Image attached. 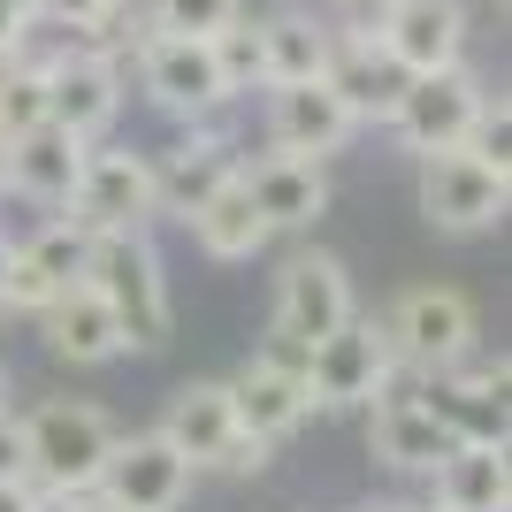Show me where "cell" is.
I'll use <instances>...</instances> for the list:
<instances>
[{
	"label": "cell",
	"instance_id": "obj_23",
	"mask_svg": "<svg viewBox=\"0 0 512 512\" xmlns=\"http://www.w3.org/2000/svg\"><path fill=\"white\" fill-rule=\"evenodd\" d=\"M161 436H169L184 459H192V474L199 467H222V451H230V436H237V413H230V383H184L169 398V413H161Z\"/></svg>",
	"mask_w": 512,
	"mask_h": 512
},
{
	"label": "cell",
	"instance_id": "obj_13",
	"mask_svg": "<svg viewBox=\"0 0 512 512\" xmlns=\"http://www.w3.org/2000/svg\"><path fill=\"white\" fill-rule=\"evenodd\" d=\"M398 375H406V367H398ZM398 375L383 383V398H367V406H375L367 413V451H375L390 474H436L451 436H444V421L421 406V390L398 383Z\"/></svg>",
	"mask_w": 512,
	"mask_h": 512
},
{
	"label": "cell",
	"instance_id": "obj_15",
	"mask_svg": "<svg viewBox=\"0 0 512 512\" xmlns=\"http://www.w3.org/2000/svg\"><path fill=\"white\" fill-rule=\"evenodd\" d=\"M352 115H344V100L329 92V77H306V85H268V146L276 153H299V161H329V153H344V138H352Z\"/></svg>",
	"mask_w": 512,
	"mask_h": 512
},
{
	"label": "cell",
	"instance_id": "obj_41",
	"mask_svg": "<svg viewBox=\"0 0 512 512\" xmlns=\"http://www.w3.org/2000/svg\"><path fill=\"white\" fill-rule=\"evenodd\" d=\"M329 8H367V0H329Z\"/></svg>",
	"mask_w": 512,
	"mask_h": 512
},
{
	"label": "cell",
	"instance_id": "obj_40",
	"mask_svg": "<svg viewBox=\"0 0 512 512\" xmlns=\"http://www.w3.org/2000/svg\"><path fill=\"white\" fill-rule=\"evenodd\" d=\"M92 512H130V505H100V497H92Z\"/></svg>",
	"mask_w": 512,
	"mask_h": 512
},
{
	"label": "cell",
	"instance_id": "obj_24",
	"mask_svg": "<svg viewBox=\"0 0 512 512\" xmlns=\"http://www.w3.org/2000/svg\"><path fill=\"white\" fill-rule=\"evenodd\" d=\"M230 413H237V428H253L260 444H283V436H299V428H306L314 398H306V383H291V375H276V367L245 360L230 375Z\"/></svg>",
	"mask_w": 512,
	"mask_h": 512
},
{
	"label": "cell",
	"instance_id": "obj_21",
	"mask_svg": "<svg viewBox=\"0 0 512 512\" xmlns=\"http://www.w3.org/2000/svg\"><path fill=\"white\" fill-rule=\"evenodd\" d=\"M46 321V352L62 367H107L123 360V329H115V314H107V299L92 291V283H69L54 306H39Z\"/></svg>",
	"mask_w": 512,
	"mask_h": 512
},
{
	"label": "cell",
	"instance_id": "obj_3",
	"mask_svg": "<svg viewBox=\"0 0 512 512\" xmlns=\"http://www.w3.org/2000/svg\"><path fill=\"white\" fill-rule=\"evenodd\" d=\"M383 329H390L398 367H413V375H444V367H459L474 352V306H467V291H451V283H413V291H398Z\"/></svg>",
	"mask_w": 512,
	"mask_h": 512
},
{
	"label": "cell",
	"instance_id": "obj_34",
	"mask_svg": "<svg viewBox=\"0 0 512 512\" xmlns=\"http://www.w3.org/2000/svg\"><path fill=\"white\" fill-rule=\"evenodd\" d=\"M0 482H31L23 474V421L16 413H0Z\"/></svg>",
	"mask_w": 512,
	"mask_h": 512
},
{
	"label": "cell",
	"instance_id": "obj_4",
	"mask_svg": "<svg viewBox=\"0 0 512 512\" xmlns=\"http://www.w3.org/2000/svg\"><path fill=\"white\" fill-rule=\"evenodd\" d=\"M505 207H512V169L474 161L467 146L421 153V214H428L444 237H482V230H497V222H505Z\"/></svg>",
	"mask_w": 512,
	"mask_h": 512
},
{
	"label": "cell",
	"instance_id": "obj_36",
	"mask_svg": "<svg viewBox=\"0 0 512 512\" xmlns=\"http://www.w3.org/2000/svg\"><path fill=\"white\" fill-rule=\"evenodd\" d=\"M0 512H31V482H0Z\"/></svg>",
	"mask_w": 512,
	"mask_h": 512
},
{
	"label": "cell",
	"instance_id": "obj_38",
	"mask_svg": "<svg viewBox=\"0 0 512 512\" xmlns=\"http://www.w3.org/2000/svg\"><path fill=\"white\" fill-rule=\"evenodd\" d=\"M0 413H8V367H0Z\"/></svg>",
	"mask_w": 512,
	"mask_h": 512
},
{
	"label": "cell",
	"instance_id": "obj_2",
	"mask_svg": "<svg viewBox=\"0 0 512 512\" xmlns=\"http://www.w3.org/2000/svg\"><path fill=\"white\" fill-rule=\"evenodd\" d=\"M107 444H115V428H107L100 406L46 398V406L23 413V474H31V490H92Z\"/></svg>",
	"mask_w": 512,
	"mask_h": 512
},
{
	"label": "cell",
	"instance_id": "obj_28",
	"mask_svg": "<svg viewBox=\"0 0 512 512\" xmlns=\"http://www.w3.org/2000/svg\"><path fill=\"white\" fill-rule=\"evenodd\" d=\"M207 46H214V69H222L230 100H237V92H253V85H268V77H260V23L245 16V8H237V16L222 23Z\"/></svg>",
	"mask_w": 512,
	"mask_h": 512
},
{
	"label": "cell",
	"instance_id": "obj_5",
	"mask_svg": "<svg viewBox=\"0 0 512 512\" xmlns=\"http://www.w3.org/2000/svg\"><path fill=\"white\" fill-rule=\"evenodd\" d=\"M138 92H146L161 115L176 123H207L214 107H230V85L214 69V46L207 39H176V31H138Z\"/></svg>",
	"mask_w": 512,
	"mask_h": 512
},
{
	"label": "cell",
	"instance_id": "obj_42",
	"mask_svg": "<svg viewBox=\"0 0 512 512\" xmlns=\"http://www.w3.org/2000/svg\"><path fill=\"white\" fill-rule=\"evenodd\" d=\"M375 512H398V505H375Z\"/></svg>",
	"mask_w": 512,
	"mask_h": 512
},
{
	"label": "cell",
	"instance_id": "obj_31",
	"mask_svg": "<svg viewBox=\"0 0 512 512\" xmlns=\"http://www.w3.org/2000/svg\"><path fill=\"white\" fill-rule=\"evenodd\" d=\"M253 360H260V367H276V375H291V383H306V367H314V344L268 321V337H260V352H253Z\"/></svg>",
	"mask_w": 512,
	"mask_h": 512
},
{
	"label": "cell",
	"instance_id": "obj_35",
	"mask_svg": "<svg viewBox=\"0 0 512 512\" xmlns=\"http://www.w3.org/2000/svg\"><path fill=\"white\" fill-rule=\"evenodd\" d=\"M31 512H92V490H31Z\"/></svg>",
	"mask_w": 512,
	"mask_h": 512
},
{
	"label": "cell",
	"instance_id": "obj_7",
	"mask_svg": "<svg viewBox=\"0 0 512 512\" xmlns=\"http://www.w3.org/2000/svg\"><path fill=\"white\" fill-rule=\"evenodd\" d=\"M467 0H375V23L367 39L383 46L406 77H428V69L467 62Z\"/></svg>",
	"mask_w": 512,
	"mask_h": 512
},
{
	"label": "cell",
	"instance_id": "obj_18",
	"mask_svg": "<svg viewBox=\"0 0 512 512\" xmlns=\"http://www.w3.org/2000/svg\"><path fill=\"white\" fill-rule=\"evenodd\" d=\"M146 169H153V214H176V222H184L214 184H230V176H237V153H230V138H214V130L192 123L169 153H153Z\"/></svg>",
	"mask_w": 512,
	"mask_h": 512
},
{
	"label": "cell",
	"instance_id": "obj_6",
	"mask_svg": "<svg viewBox=\"0 0 512 512\" xmlns=\"http://www.w3.org/2000/svg\"><path fill=\"white\" fill-rule=\"evenodd\" d=\"M390 375H398L390 329H383L375 314H344L337 329L314 344V367H306V398H314V406H367V398H383Z\"/></svg>",
	"mask_w": 512,
	"mask_h": 512
},
{
	"label": "cell",
	"instance_id": "obj_33",
	"mask_svg": "<svg viewBox=\"0 0 512 512\" xmlns=\"http://www.w3.org/2000/svg\"><path fill=\"white\" fill-rule=\"evenodd\" d=\"M31 0H0V62H8V54H23V46H31Z\"/></svg>",
	"mask_w": 512,
	"mask_h": 512
},
{
	"label": "cell",
	"instance_id": "obj_14",
	"mask_svg": "<svg viewBox=\"0 0 512 512\" xmlns=\"http://www.w3.org/2000/svg\"><path fill=\"white\" fill-rule=\"evenodd\" d=\"M85 245L92 237L77 222H46L39 237H23L16 253H8V276H0V306H16V314H39L69 291V283H85Z\"/></svg>",
	"mask_w": 512,
	"mask_h": 512
},
{
	"label": "cell",
	"instance_id": "obj_26",
	"mask_svg": "<svg viewBox=\"0 0 512 512\" xmlns=\"http://www.w3.org/2000/svg\"><path fill=\"white\" fill-rule=\"evenodd\" d=\"M428 490L459 512H505L512 505V467H505V444H451L428 474Z\"/></svg>",
	"mask_w": 512,
	"mask_h": 512
},
{
	"label": "cell",
	"instance_id": "obj_9",
	"mask_svg": "<svg viewBox=\"0 0 512 512\" xmlns=\"http://www.w3.org/2000/svg\"><path fill=\"white\" fill-rule=\"evenodd\" d=\"M192 490V459L153 428V436H115L100 459V482L92 497L100 505H130V512H176Z\"/></svg>",
	"mask_w": 512,
	"mask_h": 512
},
{
	"label": "cell",
	"instance_id": "obj_37",
	"mask_svg": "<svg viewBox=\"0 0 512 512\" xmlns=\"http://www.w3.org/2000/svg\"><path fill=\"white\" fill-rule=\"evenodd\" d=\"M8 253H16V245H8V237H0V276H8Z\"/></svg>",
	"mask_w": 512,
	"mask_h": 512
},
{
	"label": "cell",
	"instance_id": "obj_29",
	"mask_svg": "<svg viewBox=\"0 0 512 512\" xmlns=\"http://www.w3.org/2000/svg\"><path fill=\"white\" fill-rule=\"evenodd\" d=\"M237 8H245V0H153V8H146V31H176V39H214V31H222Z\"/></svg>",
	"mask_w": 512,
	"mask_h": 512
},
{
	"label": "cell",
	"instance_id": "obj_11",
	"mask_svg": "<svg viewBox=\"0 0 512 512\" xmlns=\"http://www.w3.org/2000/svg\"><path fill=\"white\" fill-rule=\"evenodd\" d=\"M115 115H123V69H115V54L54 46V54H46V123H62L69 138L92 146Z\"/></svg>",
	"mask_w": 512,
	"mask_h": 512
},
{
	"label": "cell",
	"instance_id": "obj_16",
	"mask_svg": "<svg viewBox=\"0 0 512 512\" xmlns=\"http://www.w3.org/2000/svg\"><path fill=\"white\" fill-rule=\"evenodd\" d=\"M77 169H85V138H69L62 123H39L0 146V192L31 199V207H62L77 192Z\"/></svg>",
	"mask_w": 512,
	"mask_h": 512
},
{
	"label": "cell",
	"instance_id": "obj_8",
	"mask_svg": "<svg viewBox=\"0 0 512 512\" xmlns=\"http://www.w3.org/2000/svg\"><path fill=\"white\" fill-rule=\"evenodd\" d=\"M62 214L85 237L146 230V222H153V169H146V153H100V146H85V169H77V192L62 199Z\"/></svg>",
	"mask_w": 512,
	"mask_h": 512
},
{
	"label": "cell",
	"instance_id": "obj_27",
	"mask_svg": "<svg viewBox=\"0 0 512 512\" xmlns=\"http://www.w3.org/2000/svg\"><path fill=\"white\" fill-rule=\"evenodd\" d=\"M39 123H46V54L23 46V54L0 62V146L23 138V130H39Z\"/></svg>",
	"mask_w": 512,
	"mask_h": 512
},
{
	"label": "cell",
	"instance_id": "obj_1",
	"mask_svg": "<svg viewBox=\"0 0 512 512\" xmlns=\"http://www.w3.org/2000/svg\"><path fill=\"white\" fill-rule=\"evenodd\" d=\"M85 283L107 299L115 329H123V352H153L169 344V276H161V253H153L146 230H107L85 245Z\"/></svg>",
	"mask_w": 512,
	"mask_h": 512
},
{
	"label": "cell",
	"instance_id": "obj_22",
	"mask_svg": "<svg viewBox=\"0 0 512 512\" xmlns=\"http://www.w3.org/2000/svg\"><path fill=\"white\" fill-rule=\"evenodd\" d=\"M260 23V77L268 85H306V77H329V54H337V31L314 16V8H268Z\"/></svg>",
	"mask_w": 512,
	"mask_h": 512
},
{
	"label": "cell",
	"instance_id": "obj_25",
	"mask_svg": "<svg viewBox=\"0 0 512 512\" xmlns=\"http://www.w3.org/2000/svg\"><path fill=\"white\" fill-rule=\"evenodd\" d=\"M184 222H192V237H199V253H207V260H253L260 245L276 237V230H268V214L253 207V192H245V176L214 184Z\"/></svg>",
	"mask_w": 512,
	"mask_h": 512
},
{
	"label": "cell",
	"instance_id": "obj_39",
	"mask_svg": "<svg viewBox=\"0 0 512 512\" xmlns=\"http://www.w3.org/2000/svg\"><path fill=\"white\" fill-rule=\"evenodd\" d=\"M421 512H459V505H444V497H436V505H421Z\"/></svg>",
	"mask_w": 512,
	"mask_h": 512
},
{
	"label": "cell",
	"instance_id": "obj_10",
	"mask_svg": "<svg viewBox=\"0 0 512 512\" xmlns=\"http://www.w3.org/2000/svg\"><path fill=\"white\" fill-rule=\"evenodd\" d=\"M482 100H490V92H482V77H474L467 62L428 69V77H406L398 107H390V130H398L413 153H451L467 138V123L482 115Z\"/></svg>",
	"mask_w": 512,
	"mask_h": 512
},
{
	"label": "cell",
	"instance_id": "obj_32",
	"mask_svg": "<svg viewBox=\"0 0 512 512\" xmlns=\"http://www.w3.org/2000/svg\"><path fill=\"white\" fill-rule=\"evenodd\" d=\"M100 8H107V0H31V16L54 23V31H69V39H77V31H85Z\"/></svg>",
	"mask_w": 512,
	"mask_h": 512
},
{
	"label": "cell",
	"instance_id": "obj_19",
	"mask_svg": "<svg viewBox=\"0 0 512 512\" xmlns=\"http://www.w3.org/2000/svg\"><path fill=\"white\" fill-rule=\"evenodd\" d=\"M329 92L344 100L352 123H390V107L406 92V69L367 39V23H352V31H337V54H329Z\"/></svg>",
	"mask_w": 512,
	"mask_h": 512
},
{
	"label": "cell",
	"instance_id": "obj_20",
	"mask_svg": "<svg viewBox=\"0 0 512 512\" xmlns=\"http://www.w3.org/2000/svg\"><path fill=\"white\" fill-rule=\"evenodd\" d=\"M245 176V192H253V207L268 214V230H314L321 214H329V176H321V161H299V153H268V161H253Z\"/></svg>",
	"mask_w": 512,
	"mask_h": 512
},
{
	"label": "cell",
	"instance_id": "obj_12",
	"mask_svg": "<svg viewBox=\"0 0 512 512\" xmlns=\"http://www.w3.org/2000/svg\"><path fill=\"white\" fill-rule=\"evenodd\" d=\"M421 406L444 421L451 444H505V360H459L444 375H413Z\"/></svg>",
	"mask_w": 512,
	"mask_h": 512
},
{
	"label": "cell",
	"instance_id": "obj_17",
	"mask_svg": "<svg viewBox=\"0 0 512 512\" xmlns=\"http://www.w3.org/2000/svg\"><path fill=\"white\" fill-rule=\"evenodd\" d=\"M344 314H352V276H344V260L337 253H291L283 291H276V329L321 344Z\"/></svg>",
	"mask_w": 512,
	"mask_h": 512
},
{
	"label": "cell",
	"instance_id": "obj_30",
	"mask_svg": "<svg viewBox=\"0 0 512 512\" xmlns=\"http://www.w3.org/2000/svg\"><path fill=\"white\" fill-rule=\"evenodd\" d=\"M459 146L474 153V161H490V169H512V115H505V100H482V115H474L467 123V138H459Z\"/></svg>",
	"mask_w": 512,
	"mask_h": 512
}]
</instances>
